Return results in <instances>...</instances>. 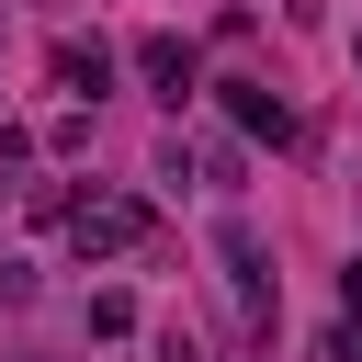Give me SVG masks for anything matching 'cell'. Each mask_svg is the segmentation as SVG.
<instances>
[{"label": "cell", "mask_w": 362, "mask_h": 362, "mask_svg": "<svg viewBox=\"0 0 362 362\" xmlns=\"http://www.w3.org/2000/svg\"><path fill=\"white\" fill-rule=\"evenodd\" d=\"M215 260H226V294L249 305V328H272V305H283V294H272V249L249 238V215H226V226H215Z\"/></svg>", "instance_id": "obj_1"}, {"label": "cell", "mask_w": 362, "mask_h": 362, "mask_svg": "<svg viewBox=\"0 0 362 362\" xmlns=\"http://www.w3.org/2000/svg\"><path fill=\"white\" fill-rule=\"evenodd\" d=\"M136 238H147V204H68V249L79 260H113Z\"/></svg>", "instance_id": "obj_2"}, {"label": "cell", "mask_w": 362, "mask_h": 362, "mask_svg": "<svg viewBox=\"0 0 362 362\" xmlns=\"http://www.w3.org/2000/svg\"><path fill=\"white\" fill-rule=\"evenodd\" d=\"M215 102H226V124H238V136H260V147H283V136H294V102H283V90H260V79H215Z\"/></svg>", "instance_id": "obj_3"}, {"label": "cell", "mask_w": 362, "mask_h": 362, "mask_svg": "<svg viewBox=\"0 0 362 362\" xmlns=\"http://www.w3.org/2000/svg\"><path fill=\"white\" fill-rule=\"evenodd\" d=\"M124 68H136V79H147V90H158V102H192V79H204V68H192V45H181V34H136V57H124Z\"/></svg>", "instance_id": "obj_4"}, {"label": "cell", "mask_w": 362, "mask_h": 362, "mask_svg": "<svg viewBox=\"0 0 362 362\" xmlns=\"http://www.w3.org/2000/svg\"><path fill=\"white\" fill-rule=\"evenodd\" d=\"M57 90L102 102V90H113V45H102V34H57Z\"/></svg>", "instance_id": "obj_5"}, {"label": "cell", "mask_w": 362, "mask_h": 362, "mask_svg": "<svg viewBox=\"0 0 362 362\" xmlns=\"http://www.w3.org/2000/svg\"><path fill=\"white\" fill-rule=\"evenodd\" d=\"M339 305H351V317H362V260H351V272H339Z\"/></svg>", "instance_id": "obj_6"}, {"label": "cell", "mask_w": 362, "mask_h": 362, "mask_svg": "<svg viewBox=\"0 0 362 362\" xmlns=\"http://www.w3.org/2000/svg\"><path fill=\"white\" fill-rule=\"evenodd\" d=\"M351 68H362V34H351Z\"/></svg>", "instance_id": "obj_7"}]
</instances>
